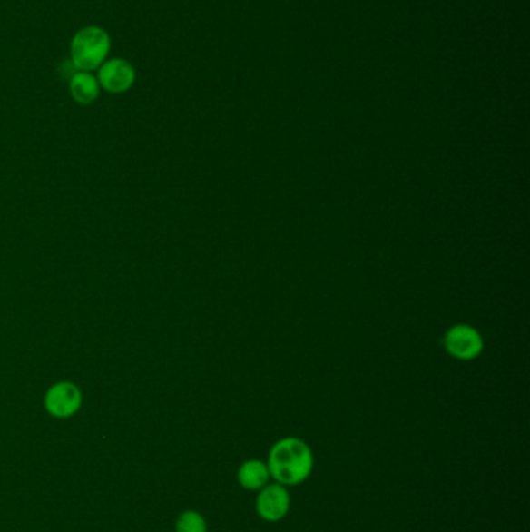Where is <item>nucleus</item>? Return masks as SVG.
<instances>
[{"label": "nucleus", "instance_id": "obj_1", "mask_svg": "<svg viewBox=\"0 0 530 532\" xmlns=\"http://www.w3.org/2000/svg\"><path fill=\"white\" fill-rule=\"evenodd\" d=\"M270 478L281 486H298L309 478L314 468L313 451L305 440L283 438L272 446L268 457Z\"/></svg>", "mask_w": 530, "mask_h": 532}, {"label": "nucleus", "instance_id": "obj_2", "mask_svg": "<svg viewBox=\"0 0 530 532\" xmlns=\"http://www.w3.org/2000/svg\"><path fill=\"white\" fill-rule=\"evenodd\" d=\"M113 39L103 27L86 25L80 28L71 39V60L75 71L97 72L108 60Z\"/></svg>", "mask_w": 530, "mask_h": 532}, {"label": "nucleus", "instance_id": "obj_3", "mask_svg": "<svg viewBox=\"0 0 530 532\" xmlns=\"http://www.w3.org/2000/svg\"><path fill=\"white\" fill-rule=\"evenodd\" d=\"M83 405V392L80 386L72 381H58L50 386L44 396L45 411L56 419H69L75 416Z\"/></svg>", "mask_w": 530, "mask_h": 532}, {"label": "nucleus", "instance_id": "obj_4", "mask_svg": "<svg viewBox=\"0 0 530 532\" xmlns=\"http://www.w3.org/2000/svg\"><path fill=\"white\" fill-rule=\"evenodd\" d=\"M95 75L102 91L115 94V95L128 93L137 80L134 65L131 64V61L119 58V56L104 61L103 64L98 67Z\"/></svg>", "mask_w": 530, "mask_h": 532}, {"label": "nucleus", "instance_id": "obj_5", "mask_svg": "<svg viewBox=\"0 0 530 532\" xmlns=\"http://www.w3.org/2000/svg\"><path fill=\"white\" fill-rule=\"evenodd\" d=\"M445 349L453 359L470 361L481 355L484 350V340L475 327L457 324L445 333Z\"/></svg>", "mask_w": 530, "mask_h": 532}, {"label": "nucleus", "instance_id": "obj_6", "mask_svg": "<svg viewBox=\"0 0 530 532\" xmlns=\"http://www.w3.org/2000/svg\"><path fill=\"white\" fill-rule=\"evenodd\" d=\"M291 498L287 488L281 484H266L263 489L259 490V497L255 501L257 514L265 522L276 523L283 520L290 512Z\"/></svg>", "mask_w": 530, "mask_h": 532}, {"label": "nucleus", "instance_id": "obj_7", "mask_svg": "<svg viewBox=\"0 0 530 532\" xmlns=\"http://www.w3.org/2000/svg\"><path fill=\"white\" fill-rule=\"evenodd\" d=\"M69 93L74 102L82 106L95 103L102 94L95 72L76 71L69 78Z\"/></svg>", "mask_w": 530, "mask_h": 532}, {"label": "nucleus", "instance_id": "obj_8", "mask_svg": "<svg viewBox=\"0 0 530 532\" xmlns=\"http://www.w3.org/2000/svg\"><path fill=\"white\" fill-rule=\"evenodd\" d=\"M268 464L259 459L243 462L239 468V483L246 490H260L270 483Z\"/></svg>", "mask_w": 530, "mask_h": 532}, {"label": "nucleus", "instance_id": "obj_9", "mask_svg": "<svg viewBox=\"0 0 530 532\" xmlns=\"http://www.w3.org/2000/svg\"><path fill=\"white\" fill-rule=\"evenodd\" d=\"M176 532H207L206 518L200 512H182L176 520Z\"/></svg>", "mask_w": 530, "mask_h": 532}]
</instances>
